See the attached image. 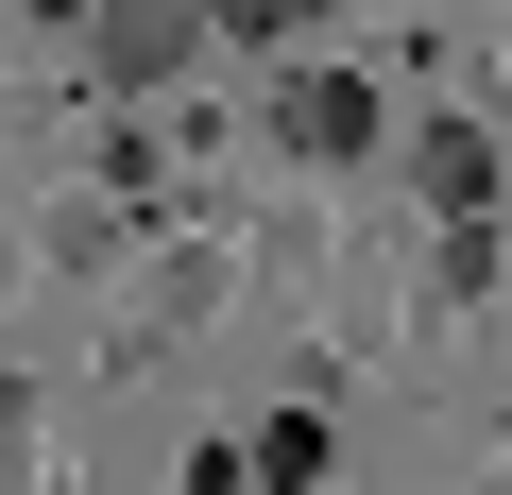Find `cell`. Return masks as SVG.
<instances>
[{
	"label": "cell",
	"mask_w": 512,
	"mask_h": 495,
	"mask_svg": "<svg viewBox=\"0 0 512 495\" xmlns=\"http://www.w3.org/2000/svg\"><path fill=\"white\" fill-rule=\"evenodd\" d=\"M205 52V0H86V69L103 86H171Z\"/></svg>",
	"instance_id": "obj_2"
},
{
	"label": "cell",
	"mask_w": 512,
	"mask_h": 495,
	"mask_svg": "<svg viewBox=\"0 0 512 495\" xmlns=\"http://www.w3.org/2000/svg\"><path fill=\"white\" fill-rule=\"evenodd\" d=\"M18 18H86V0H18Z\"/></svg>",
	"instance_id": "obj_6"
},
{
	"label": "cell",
	"mask_w": 512,
	"mask_h": 495,
	"mask_svg": "<svg viewBox=\"0 0 512 495\" xmlns=\"http://www.w3.org/2000/svg\"><path fill=\"white\" fill-rule=\"evenodd\" d=\"M308 18H325V0H205V35H256V52H291Z\"/></svg>",
	"instance_id": "obj_5"
},
{
	"label": "cell",
	"mask_w": 512,
	"mask_h": 495,
	"mask_svg": "<svg viewBox=\"0 0 512 495\" xmlns=\"http://www.w3.org/2000/svg\"><path fill=\"white\" fill-rule=\"evenodd\" d=\"M495 171H512V154H495L478 120H427V137H410V188H427L444 222H478V205H495Z\"/></svg>",
	"instance_id": "obj_3"
},
{
	"label": "cell",
	"mask_w": 512,
	"mask_h": 495,
	"mask_svg": "<svg viewBox=\"0 0 512 495\" xmlns=\"http://www.w3.org/2000/svg\"><path fill=\"white\" fill-rule=\"evenodd\" d=\"M376 120H393V103H376L359 69H274V154H308V171H359V154H376Z\"/></svg>",
	"instance_id": "obj_1"
},
{
	"label": "cell",
	"mask_w": 512,
	"mask_h": 495,
	"mask_svg": "<svg viewBox=\"0 0 512 495\" xmlns=\"http://www.w3.org/2000/svg\"><path fill=\"white\" fill-rule=\"evenodd\" d=\"M239 478H274V495H325V427H308V410H274V427L239 444Z\"/></svg>",
	"instance_id": "obj_4"
}]
</instances>
